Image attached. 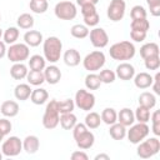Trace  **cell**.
Listing matches in <instances>:
<instances>
[{
    "label": "cell",
    "mask_w": 160,
    "mask_h": 160,
    "mask_svg": "<svg viewBox=\"0 0 160 160\" xmlns=\"http://www.w3.org/2000/svg\"><path fill=\"white\" fill-rule=\"evenodd\" d=\"M46 66V60L41 55H32L29 59V68L30 70H36V71H42Z\"/></svg>",
    "instance_id": "obj_29"
},
{
    "label": "cell",
    "mask_w": 160,
    "mask_h": 160,
    "mask_svg": "<svg viewBox=\"0 0 160 160\" xmlns=\"http://www.w3.org/2000/svg\"><path fill=\"white\" fill-rule=\"evenodd\" d=\"M89 36L94 48L102 49L109 44V35L102 28H94L91 31H89Z\"/></svg>",
    "instance_id": "obj_12"
},
{
    "label": "cell",
    "mask_w": 160,
    "mask_h": 160,
    "mask_svg": "<svg viewBox=\"0 0 160 160\" xmlns=\"http://www.w3.org/2000/svg\"><path fill=\"white\" fill-rule=\"evenodd\" d=\"M90 1H91V2H92V4H95V5H96V4H98V2H99V0H90Z\"/></svg>",
    "instance_id": "obj_56"
},
{
    "label": "cell",
    "mask_w": 160,
    "mask_h": 160,
    "mask_svg": "<svg viewBox=\"0 0 160 160\" xmlns=\"http://www.w3.org/2000/svg\"><path fill=\"white\" fill-rule=\"evenodd\" d=\"M75 108V102L71 99H65L61 101H58V109L60 114H65V112H72Z\"/></svg>",
    "instance_id": "obj_41"
},
{
    "label": "cell",
    "mask_w": 160,
    "mask_h": 160,
    "mask_svg": "<svg viewBox=\"0 0 160 160\" xmlns=\"http://www.w3.org/2000/svg\"><path fill=\"white\" fill-rule=\"evenodd\" d=\"M24 41L29 48H36L44 41L42 34L38 30H28L24 34Z\"/></svg>",
    "instance_id": "obj_16"
},
{
    "label": "cell",
    "mask_w": 160,
    "mask_h": 160,
    "mask_svg": "<svg viewBox=\"0 0 160 160\" xmlns=\"http://www.w3.org/2000/svg\"><path fill=\"white\" fill-rule=\"evenodd\" d=\"M150 132V128L146 122H138L130 125V129L126 130V136L131 144H139L144 139L148 138Z\"/></svg>",
    "instance_id": "obj_7"
},
{
    "label": "cell",
    "mask_w": 160,
    "mask_h": 160,
    "mask_svg": "<svg viewBox=\"0 0 160 160\" xmlns=\"http://www.w3.org/2000/svg\"><path fill=\"white\" fill-rule=\"evenodd\" d=\"M28 66L22 62H14V65L10 68V75L15 80H22L28 75Z\"/></svg>",
    "instance_id": "obj_22"
},
{
    "label": "cell",
    "mask_w": 160,
    "mask_h": 160,
    "mask_svg": "<svg viewBox=\"0 0 160 160\" xmlns=\"http://www.w3.org/2000/svg\"><path fill=\"white\" fill-rule=\"evenodd\" d=\"M102 82L100 81V78L95 72H90L85 76V86L89 90H98Z\"/></svg>",
    "instance_id": "obj_34"
},
{
    "label": "cell",
    "mask_w": 160,
    "mask_h": 160,
    "mask_svg": "<svg viewBox=\"0 0 160 160\" xmlns=\"http://www.w3.org/2000/svg\"><path fill=\"white\" fill-rule=\"evenodd\" d=\"M139 105L148 108V109H152L156 105V98L154 94L149 92V91H144L140 94L139 96Z\"/></svg>",
    "instance_id": "obj_28"
},
{
    "label": "cell",
    "mask_w": 160,
    "mask_h": 160,
    "mask_svg": "<svg viewBox=\"0 0 160 160\" xmlns=\"http://www.w3.org/2000/svg\"><path fill=\"white\" fill-rule=\"evenodd\" d=\"M0 112L5 118H14L19 114V105L14 100H6L0 106Z\"/></svg>",
    "instance_id": "obj_18"
},
{
    "label": "cell",
    "mask_w": 160,
    "mask_h": 160,
    "mask_svg": "<svg viewBox=\"0 0 160 160\" xmlns=\"http://www.w3.org/2000/svg\"><path fill=\"white\" fill-rule=\"evenodd\" d=\"M70 34H71V36H74L75 39H85L86 36H89V29H88L86 25L75 24V25L71 26Z\"/></svg>",
    "instance_id": "obj_35"
},
{
    "label": "cell",
    "mask_w": 160,
    "mask_h": 160,
    "mask_svg": "<svg viewBox=\"0 0 160 160\" xmlns=\"http://www.w3.org/2000/svg\"><path fill=\"white\" fill-rule=\"evenodd\" d=\"M126 10V4L124 0H111L108 6V18L111 21H120L122 20Z\"/></svg>",
    "instance_id": "obj_11"
},
{
    "label": "cell",
    "mask_w": 160,
    "mask_h": 160,
    "mask_svg": "<svg viewBox=\"0 0 160 160\" xmlns=\"http://www.w3.org/2000/svg\"><path fill=\"white\" fill-rule=\"evenodd\" d=\"M8 59L11 62H22L30 56V48L25 42H14L6 50Z\"/></svg>",
    "instance_id": "obj_4"
},
{
    "label": "cell",
    "mask_w": 160,
    "mask_h": 160,
    "mask_svg": "<svg viewBox=\"0 0 160 160\" xmlns=\"http://www.w3.org/2000/svg\"><path fill=\"white\" fill-rule=\"evenodd\" d=\"M1 36H2V30L0 29V39H1Z\"/></svg>",
    "instance_id": "obj_58"
},
{
    "label": "cell",
    "mask_w": 160,
    "mask_h": 160,
    "mask_svg": "<svg viewBox=\"0 0 160 160\" xmlns=\"http://www.w3.org/2000/svg\"><path fill=\"white\" fill-rule=\"evenodd\" d=\"M40 148V140L35 135H28L22 140V150H25L26 154H35Z\"/></svg>",
    "instance_id": "obj_17"
},
{
    "label": "cell",
    "mask_w": 160,
    "mask_h": 160,
    "mask_svg": "<svg viewBox=\"0 0 160 160\" xmlns=\"http://www.w3.org/2000/svg\"><path fill=\"white\" fill-rule=\"evenodd\" d=\"M22 150V141L18 136L8 138L1 145V152L5 156H18Z\"/></svg>",
    "instance_id": "obj_10"
},
{
    "label": "cell",
    "mask_w": 160,
    "mask_h": 160,
    "mask_svg": "<svg viewBox=\"0 0 160 160\" xmlns=\"http://www.w3.org/2000/svg\"><path fill=\"white\" fill-rule=\"evenodd\" d=\"M105 60H106L105 54L100 50H95V51H91L90 54H88L84 58L82 65H84L85 70H88L90 72H95L105 65Z\"/></svg>",
    "instance_id": "obj_6"
},
{
    "label": "cell",
    "mask_w": 160,
    "mask_h": 160,
    "mask_svg": "<svg viewBox=\"0 0 160 160\" xmlns=\"http://www.w3.org/2000/svg\"><path fill=\"white\" fill-rule=\"evenodd\" d=\"M160 150V140L158 138H150L148 140H142L139 142L136 152L141 159H149L156 155Z\"/></svg>",
    "instance_id": "obj_5"
},
{
    "label": "cell",
    "mask_w": 160,
    "mask_h": 160,
    "mask_svg": "<svg viewBox=\"0 0 160 160\" xmlns=\"http://www.w3.org/2000/svg\"><path fill=\"white\" fill-rule=\"evenodd\" d=\"M130 29L131 30H139V31H145L148 32V30L150 29V22L145 19H135L131 21L130 24Z\"/></svg>",
    "instance_id": "obj_39"
},
{
    "label": "cell",
    "mask_w": 160,
    "mask_h": 160,
    "mask_svg": "<svg viewBox=\"0 0 160 160\" xmlns=\"http://www.w3.org/2000/svg\"><path fill=\"white\" fill-rule=\"evenodd\" d=\"M99 21H100V16H99L98 11L91 14V15L84 16V22H85L86 26H96L99 24Z\"/></svg>",
    "instance_id": "obj_46"
},
{
    "label": "cell",
    "mask_w": 160,
    "mask_h": 160,
    "mask_svg": "<svg viewBox=\"0 0 160 160\" xmlns=\"http://www.w3.org/2000/svg\"><path fill=\"white\" fill-rule=\"evenodd\" d=\"M80 10H81L82 16H88V15H91V14L96 12L95 4H92V2H86V4L81 5V6H80Z\"/></svg>",
    "instance_id": "obj_47"
},
{
    "label": "cell",
    "mask_w": 160,
    "mask_h": 160,
    "mask_svg": "<svg viewBox=\"0 0 160 160\" xmlns=\"http://www.w3.org/2000/svg\"><path fill=\"white\" fill-rule=\"evenodd\" d=\"M6 46H5V42L4 41H0V59H2L5 55H6Z\"/></svg>",
    "instance_id": "obj_53"
},
{
    "label": "cell",
    "mask_w": 160,
    "mask_h": 160,
    "mask_svg": "<svg viewBox=\"0 0 160 160\" xmlns=\"http://www.w3.org/2000/svg\"><path fill=\"white\" fill-rule=\"evenodd\" d=\"M1 159H2V152L0 151V160H1Z\"/></svg>",
    "instance_id": "obj_59"
},
{
    "label": "cell",
    "mask_w": 160,
    "mask_h": 160,
    "mask_svg": "<svg viewBox=\"0 0 160 160\" xmlns=\"http://www.w3.org/2000/svg\"><path fill=\"white\" fill-rule=\"evenodd\" d=\"M109 134L114 140H122L126 136V126H124L120 122H114L111 125H109Z\"/></svg>",
    "instance_id": "obj_25"
},
{
    "label": "cell",
    "mask_w": 160,
    "mask_h": 160,
    "mask_svg": "<svg viewBox=\"0 0 160 160\" xmlns=\"http://www.w3.org/2000/svg\"><path fill=\"white\" fill-rule=\"evenodd\" d=\"M94 159H95V160H102V159H104V160H109L110 156H109L108 154H98Z\"/></svg>",
    "instance_id": "obj_54"
},
{
    "label": "cell",
    "mask_w": 160,
    "mask_h": 160,
    "mask_svg": "<svg viewBox=\"0 0 160 160\" xmlns=\"http://www.w3.org/2000/svg\"><path fill=\"white\" fill-rule=\"evenodd\" d=\"M99 78H100V81L104 82V84H111L115 81L116 79V74L115 71L110 70V69H104V70H100V72L98 74Z\"/></svg>",
    "instance_id": "obj_40"
},
{
    "label": "cell",
    "mask_w": 160,
    "mask_h": 160,
    "mask_svg": "<svg viewBox=\"0 0 160 160\" xmlns=\"http://www.w3.org/2000/svg\"><path fill=\"white\" fill-rule=\"evenodd\" d=\"M130 16H131V20H135V19H145L146 18V10L141 5H135V6H132V9L130 11Z\"/></svg>",
    "instance_id": "obj_44"
},
{
    "label": "cell",
    "mask_w": 160,
    "mask_h": 160,
    "mask_svg": "<svg viewBox=\"0 0 160 160\" xmlns=\"http://www.w3.org/2000/svg\"><path fill=\"white\" fill-rule=\"evenodd\" d=\"M71 159L72 160H88L89 156L86 152H84L82 150H78V151H74L71 154Z\"/></svg>",
    "instance_id": "obj_51"
},
{
    "label": "cell",
    "mask_w": 160,
    "mask_h": 160,
    "mask_svg": "<svg viewBox=\"0 0 160 160\" xmlns=\"http://www.w3.org/2000/svg\"><path fill=\"white\" fill-rule=\"evenodd\" d=\"M130 38L131 40L136 42H141L146 39V32L145 31H139V30H131L130 31Z\"/></svg>",
    "instance_id": "obj_48"
},
{
    "label": "cell",
    "mask_w": 160,
    "mask_h": 160,
    "mask_svg": "<svg viewBox=\"0 0 160 160\" xmlns=\"http://www.w3.org/2000/svg\"><path fill=\"white\" fill-rule=\"evenodd\" d=\"M149 10H150V14L152 16H159L160 15V2L149 5Z\"/></svg>",
    "instance_id": "obj_52"
},
{
    "label": "cell",
    "mask_w": 160,
    "mask_h": 160,
    "mask_svg": "<svg viewBox=\"0 0 160 160\" xmlns=\"http://www.w3.org/2000/svg\"><path fill=\"white\" fill-rule=\"evenodd\" d=\"M135 46L132 42L130 41H120V42H115L110 46L109 54L114 60H119V61H126V60H131L135 56Z\"/></svg>",
    "instance_id": "obj_2"
},
{
    "label": "cell",
    "mask_w": 160,
    "mask_h": 160,
    "mask_svg": "<svg viewBox=\"0 0 160 160\" xmlns=\"http://www.w3.org/2000/svg\"><path fill=\"white\" fill-rule=\"evenodd\" d=\"M31 91H32V89L30 88V84H19L14 89V95L18 100L25 101L30 98Z\"/></svg>",
    "instance_id": "obj_24"
},
{
    "label": "cell",
    "mask_w": 160,
    "mask_h": 160,
    "mask_svg": "<svg viewBox=\"0 0 160 160\" xmlns=\"http://www.w3.org/2000/svg\"><path fill=\"white\" fill-rule=\"evenodd\" d=\"M55 16L60 20H72L75 19L78 10L74 2L71 1H60L54 8Z\"/></svg>",
    "instance_id": "obj_9"
},
{
    "label": "cell",
    "mask_w": 160,
    "mask_h": 160,
    "mask_svg": "<svg viewBox=\"0 0 160 160\" xmlns=\"http://www.w3.org/2000/svg\"><path fill=\"white\" fill-rule=\"evenodd\" d=\"M26 79H28V82L30 85H34V86H39L45 81L44 72L42 71H36V70H29L28 75H26Z\"/></svg>",
    "instance_id": "obj_30"
},
{
    "label": "cell",
    "mask_w": 160,
    "mask_h": 160,
    "mask_svg": "<svg viewBox=\"0 0 160 160\" xmlns=\"http://www.w3.org/2000/svg\"><path fill=\"white\" fill-rule=\"evenodd\" d=\"M134 116L138 122H148L150 120V109L139 105L134 112Z\"/></svg>",
    "instance_id": "obj_38"
},
{
    "label": "cell",
    "mask_w": 160,
    "mask_h": 160,
    "mask_svg": "<svg viewBox=\"0 0 160 160\" xmlns=\"http://www.w3.org/2000/svg\"><path fill=\"white\" fill-rule=\"evenodd\" d=\"M159 54H160V49H159V45L156 42H148V44H144L140 48V56L142 59L155 56V55H159Z\"/></svg>",
    "instance_id": "obj_26"
},
{
    "label": "cell",
    "mask_w": 160,
    "mask_h": 160,
    "mask_svg": "<svg viewBox=\"0 0 160 160\" xmlns=\"http://www.w3.org/2000/svg\"><path fill=\"white\" fill-rule=\"evenodd\" d=\"M144 64L148 70H158L160 68V56L155 55V56L146 58V59H144Z\"/></svg>",
    "instance_id": "obj_42"
},
{
    "label": "cell",
    "mask_w": 160,
    "mask_h": 160,
    "mask_svg": "<svg viewBox=\"0 0 160 160\" xmlns=\"http://www.w3.org/2000/svg\"><path fill=\"white\" fill-rule=\"evenodd\" d=\"M159 82H160V72H156V75L152 78V90L156 95H160V86H159Z\"/></svg>",
    "instance_id": "obj_50"
},
{
    "label": "cell",
    "mask_w": 160,
    "mask_h": 160,
    "mask_svg": "<svg viewBox=\"0 0 160 160\" xmlns=\"http://www.w3.org/2000/svg\"><path fill=\"white\" fill-rule=\"evenodd\" d=\"M74 102H75V106H78L80 110L90 111L95 106V95L85 89H80L75 94Z\"/></svg>",
    "instance_id": "obj_8"
},
{
    "label": "cell",
    "mask_w": 160,
    "mask_h": 160,
    "mask_svg": "<svg viewBox=\"0 0 160 160\" xmlns=\"http://www.w3.org/2000/svg\"><path fill=\"white\" fill-rule=\"evenodd\" d=\"M100 118H101L102 122H105L106 125H111V124L118 121V112L112 108H106V109L102 110Z\"/></svg>",
    "instance_id": "obj_33"
},
{
    "label": "cell",
    "mask_w": 160,
    "mask_h": 160,
    "mask_svg": "<svg viewBox=\"0 0 160 160\" xmlns=\"http://www.w3.org/2000/svg\"><path fill=\"white\" fill-rule=\"evenodd\" d=\"M146 2H148V6H149V5H152V4L160 2V0H146Z\"/></svg>",
    "instance_id": "obj_55"
},
{
    "label": "cell",
    "mask_w": 160,
    "mask_h": 160,
    "mask_svg": "<svg viewBox=\"0 0 160 160\" xmlns=\"http://www.w3.org/2000/svg\"><path fill=\"white\" fill-rule=\"evenodd\" d=\"M44 78H45V81L50 85H55L60 81L61 79V71L60 69L56 66V65H49V66H45L44 69Z\"/></svg>",
    "instance_id": "obj_15"
},
{
    "label": "cell",
    "mask_w": 160,
    "mask_h": 160,
    "mask_svg": "<svg viewBox=\"0 0 160 160\" xmlns=\"http://www.w3.org/2000/svg\"><path fill=\"white\" fill-rule=\"evenodd\" d=\"M150 119H151V122H152V132L156 135V136H160V111L159 110H155L152 112V115H150Z\"/></svg>",
    "instance_id": "obj_43"
},
{
    "label": "cell",
    "mask_w": 160,
    "mask_h": 160,
    "mask_svg": "<svg viewBox=\"0 0 160 160\" xmlns=\"http://www.w3.org/2000/svg\"><path fill=\"white\" fill-rule=\"evenodd\" d=\"M71 130H72V136H74V139H75L78 135H80V134L84 132L85 130H88V128H86V125L82 124V122H76L75 126H74Z\"/></svg>",
    "instance_id": "obj_49"
},
{
    "label": "cell",
    "mask_w": 160,
    "mask_h": 160,
    "mask_svg": "<svg viewBox=\"0 0 160 160\" xmlns=\"http://www.w3.org/2000/svg\"><path fill=\"white\" fill-rule=\"evenodd\" d=\"M78 122L76 116L72 112H65V114H60V120L59 124L61 125V128L64 130H71L75 124Z\"/></svg>",
    "instance_id": "obj_27"
},
{
    "label": "cell",
    "mask_w": 160,
    "mask_h": 160,
    "mask_svg": "<svg viewBox=\"0 0 160 160\" xmlns=\"http://www.w3.org/2000/svg\"><path fill=\"white\" fill-rule=\"evenodd\" d=\"M16 22H18V26L20 29L28 30V29H31L34 26V18H32V15H30L28 12H24L18 18Z\"/></svg>",
    "instance_id": "obj_36"
},
{
    "label": "cell",
    "mask_w": 160,
    "mask_h": 160,
    "mask_svg": "<svg viewBox=\"0 0 160 160\" xmlns=\"http://www.w3.org/2000/svg\"><path fill=\"white\" fill-rule=\"evenodd\" d=\"M48 99H49V92L42 88H38V89H34L31 91L30 100L35 105H42L48 101Z\"/></svg>",
    "instance_id": "obj_23"
},
{
    "label": "cell",
    "mask_w": 160,
    "mask_h": 160,
    "mask_svg": "<svg viewBox=\"0 0 160 160\" xmlns=\"http://www.w3.org/2000/svg\"><path fill=\"white\" fill-rule=\"evenodd\" d=\"M75 142H76V145H78L79 149H81V150H88V149H90V148L94 145V142H95V136H94V134L88 129V130H85L84 132H81L80 135H78V136L75 138Z\"/></svg>",
    "instance_id": "obj_13"
},
{
    "label": "cell",
    "mask_w": 160,
    "mask_h": 160,
    "mask_svg": "<svg viewBox=\"0 0 160 160\" xmlns=\"http://www.w3.org/2000/svg\"><path fill=\"white\" fill-rule=\"evenodd\" d=\"M19 34H20V32H19V29H18V28H15V26L8 28V29L2 32L4 42H5V44H9V45L16 42V40L19 39Z\"/></svg>",
    "instance_id": "obj_32"
},
{
    "label": "cell",
    "mask_w": 160,
    "mask_h": 160,
    "mask_svg": "<svg viewBox=\"0 0 160 160\" xmlns=\"http://www.w3.org/2000/svg\"><path fill=\"white\" fill-rule=\"evenodd\" d=\"M134 84L139 89H148L152 84V76L148 72H139L134 75Z\"/></svg>",
    "instance_id": "obj_20"
},
{
    "label": "cell",
    "mask_w": 160,
    "mask_h": 160,
    "mask_svg": "<svg viewBox=\"0 0 160 160\" xmlns=\"http://www.w3.org/2000/svg\"><path fill=\"white\" fill-rule=\"evenodd\" d=\"M11 129H12V125H11L10 120H8L6 118H1L0 119V132L4 136H6V135L10 134Z\"/></svg>",
    "instance_id": "obj_45"
},
{
    "label": "cell",
    "mask_w": 160,
    "mask_h": 160,
    "mask_svg": "<svg viewBox=\"0 0 160 160\" xmlns=\"http://www.w3.org/2000/svg\"><path fill=\"white\" fill-rule=\"evenodd\" d=\"M29 8L35 14H44L48 10L49 4L46 0H30Z\"/></svg>",
    "instance_id": "obj_37"
},
{
    "label": "cell",
    "mask_w": 160,
    "mask_h": 160,
    "mask_svg": "<svg viewBox=\"0 0 160 160\" xmlns=\"http://www.w3.org/2000/svg\"><path fill=\"white\" fill-rule=\"evenodd\" d=\"M84 124H85L86 128L90 129V130L98 129V128L100 126V124H101V118H100V115H99L98 112L90 111V112L85 116V122H84Z\"/></svg>",
    "instance_id": "obj_31"
},
{
    "label": "cell",
    "mask_w": 160,
    "mask_h": 160,
    "mask_svg": "<svg viewBox=\"0 0 160 160\" xmlns=\"http://www.w3.org/2000/svg\"><path fill=\"white\" fill-rule=\"evenodd\" d=\"M2 139H4V135H2V134H1V132H0V141H1V140H2Z\"/></svg>",
    "instance_id": "obj_57"
},
{
    "label": "cell",
    "mask_w": 160,
    "mask_h": 160,
    "mask_svg": "<svg viewBox=\"0 0 160 160\" xmlns=\"http://www.w3.org/2000/svg\"><path fill=\"white\" fill-rule=\"evenodd\" d=\"M60 112L58 109V100H50L45 108V112L42 116V125L45 129L52 130L59 125Z\"/></svg>",
    "instance_id": "obj_3"
},
{
    "label": "cell",
    "mask_w": 160,
    "mask_h": 160,
    "mask_svg": "<svg viewBox=\"0 0 160 160\" xmlns=\"http://www.w3.org/2000/svg\"><path fill=\"white\" fill-rule=\"evenodd\" d=\"M0 21H1V14H0Z\"/></svg>",
    "instance_id": "obj_60"
},
{
    "label": "cell",
    "mask_w": 160,
    "mask_h": 160,
    "mask_svg": "<svg viewBox=\"0 0 160 160\" xmlns=\"http://www.w3.org/2000/svg\"><path fill=\"white\" fill-rule=\"evenodd\" d=\"M61 50H62V42L59 38L49 36L44 40L42 51H44V58L46 61L51 64L58 62L61 56Z\"/></svg>",
    "instance_id": "obj_1"
},
{
    "label": "cell",
    "mask_w": 160,
    "mask_h": 160,
    "mask_svg": "<svg viewBox=\"0 0 160 160\" xmlns=\"http://www.w3.org/2000/svg\"><path fill=\"white\" fill-rule=\"evenodd\" d=\"M135 121L134 111L129 108H124L118 112V122L122 124L124 126H130Z\"/></svg>",
    "instance_id": "obj_21"
},
{
    "label": "cell",
    "mask_w": 160,
    "mask_h": 160,
    "mask_svg": "<svg viewBox=\"0 0 160 160\" xmlns=\"http://www.w3.org/2000/svg\"><path fill=\"white\" fill-rule=\"evenodd\" d=\"M116 76L120 80H131L135 75V68L129 62H120L115 70Z\"/></svg>",
    "instance_id": "obj_14"
},
{
    "label": "cell",
    "mask_w": 160,
    "mask_h": 160,
    "mask_svg": "<svg viewBox=\"0 0 160 160\" xmlns=\"http://www.w3.org/2000/svg\"><path fill=\"white\" fill-rule=\"evenodd\" d=\"M62 59H64V62L70 66V68H74V66H78L81 61V56H80V52L76 50V49H69L64 52L62 55Z\"/></svg>",
    "instance_id": "obj_19"
}]
</instances>
